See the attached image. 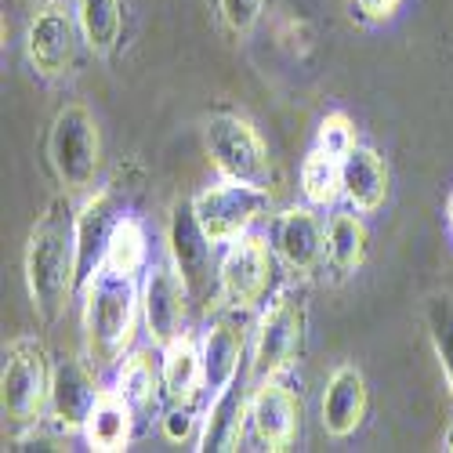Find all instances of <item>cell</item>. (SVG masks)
Here are the masks:
<instances>
[{"mask_svg":"<svg viewBox=\"0 0 453 453\" xmlns=\"http://www.w3.org/2000/svg\"><path fill=\"white\" fill-rule=\"evenodd\" d=\"M22 269H26V290H29L36 319L51 326L65 312L73 290L81 287V280H77V214L69 211V203L62 196H55L44 207V214L33 221Z\"/></svg>","mask_w":453,"mask_h":453,"instance_id":"6da1fadb","label":"cell"},{"mask_svg":"<svg viewBox=\"0 0 453 453\" xmlns=\"http://www.w3.org/2000/svg\"><path fill=\"white\" fill-rule=\"evenodd\" d=\"M84 290V349L95 366L120 363L134 342V326L142 316V287L134 276L98 265Z\"/></svg>","mask_w":453,"mask_h":453,"instance_id":"7a4b0ae2","label":"cell"},{"mask_svg":"<svg viewBox=\"0 0 453 453\" xmlns=\"http://www.w3.org/2000/svg\"><path fill=\"white\" fill-rule=\"evenodd\" d=\"M51 395V366L44 349L33 337H15L4 349V370H0V410L15 428H29L41 421Z\"/></svg>","mask_w":453,"mask_h":453,"instance_id":"3957f363","label":"cell"},{"mask_svg":"<svg viewBox=\"0 0 453 453\" xmlns=\"http://www.w3.org/2000/svg\"><path fill=\"white\" fill-rule=\"evenodd\" d=\"M48 160L69 193H84L95 185V174L102 167V134L88 105L73 102L58 109L48 134Z\"/></svg>","mask_w":453,"mask_h":453,"instance_id":"277c9868","label":"cell"},{"mask_svg":"<svg viewBox=\"0 0 453 453\" xmlns=\"http://www.w3.org/2000/svg\"><path fill=\"white\" fill-rule=\"evenodd\" d=\"M193 211L203 225V233L211 236V243L229 247L233 240L247 236L250 225L269 211V193H265V185H257V181L221 178L193 196Z\"/></svg>","mask_w":453,"mask_h":453,"instance_id":"5b68a950","label":"cell"},{"mask_svg":"<svg viewBox=\"0 0 453 453\" xmlns=\"http://www.w3.org/2000/svg\"><path fill=\"white\" fill-rule=\"evenodd\" d=\"M203 145L214 171L221 178L236 181H265L269 178V149L265 138L257 134V127L247 117L236 112H218L203 127Z\"/></svg>","mask_w":453,"mask_h":453,"instance_id":"8992f818","label":"cell"},{"mask_svg":"<svg viewBox=\"0 0 453 453\" xmlns=\"http://www.w3.org/2000/svg\"><path fill=\"white\" fill-rule=\"evenodd\" d=\"M305 337V301L297 290H280L257 319L254 334V377H280L294 366Z\"/></svg>","mask_w":453,"mask_h":453,"instance_id":"52a82bcc","label":"cell"},{"mask_svg":"<svg viewBox=\"0 0 453 453\" xmlns=\"http://www.w3.org/2000/svg\"><path fill=\"white\" fill-rule=\"evenodd\" d=\"M273 247L261 236H240L218 261V294L229 309H254L273 280Z\"/></svg>","mask_w":453,"mask_h":453,"instance_id":"ba28073f","label":"cell"},{"mask_svg":"<svg viewBox=\"0 0 453 453\" xmlns=\"http://www.w3.org/2000/svg\"><path fill=\"white\" fill-rule=\"evenodd\" d=\"M77 41H84L77 12H69L58 0H48L26 26V58L41 77L55 81L77 58Z\"/></svg>","mask_w":453,"mask_h":453,"instance_id":"9c48e42d","label":"cell"},{"mask_svg":"<svg viewBox=\"0 0 453 453\" xmlns=\"http://www.w3.org/2000/svg\"><path fill=\"white\" fill-rule=\"evenodd\" d=\"M185 301H188V283L174 269V261H157L153 269H145L142 280V323L149 342L157 349L171 345L181 337L185 326Z\"/></svg>","mask_w":453,"mask_h":453,"instance_id":"30bf717a","label":"cell"},{"mask_svg":"<svg viewBox=\"0 0 453 453\" xmlns=\"http://www.w3.org/2000/svg\"><path fill=\"white\" fill-rule=\"evenodd\" d=\"M273 250L294 276H312L326 265V225L316 207H287L273 221Z\"/></svg>","mask_w":453,"mask_h":453,"instance_id":"8fae6325","label":"cell"},{"mask_svg":"<svg viewBox=\"0 0 453 453\" xmlns=\"http://www.w3.org/2000/svg\"><path fill=\"white\" fill-rule=\"evenodd\" d=\"M167 250H171L174 269L188 283V294L203 297L207 287H211V250H214V243L203 233V225H200V218L193 211V200L171 207V218H167Z\"/></svg>","mask_w":453,"mask_h":453,"instance_id":"7c38bea8","label":"cell"},{"mask_svg":"<svg viewBox=\"0 0 453 453\" xmlns=\"http://www.w3.org/2000/svg\"><path fill=\"white\" fill-rule=\"evenodd\" d=\"M102 395V388L95 385V373L84 359H58L51 366V395H48V410H51V425L62 435L84 432V421L95 406V399Z\"/></svg>","mask_w":453,"mask_h":453,"instance_id":"4fadbf2b","label":"cell"},{"mask_svg":"<svg viewBox=\"0 0 453 453\" xmlns=\"http://www.w3.org/2000/svg\"><path fill=\"white\" fill-rule=\"evenodd\" d=\"M297 421H301L297 395L280 381V377H265L250 395V428H254V435L273 453H283L297 439Z\"/></svg>","mask_w":453,"mask_h":453,"instance_id":"5bb4252c","label":"cell"},{"mask_svg":"<svg viewBox=\"0 0 453 453\" xmlns=\"http://www.w3.org/2000/svg\"><path fill=\"white\" fill-rule=\"evenodd\" d=\"M319 418H323L326 435H334V439H349L359 432V425L366 418V377L359 366H352V363L334 366V373L326 377V388H323Z\"/></svg>","mask_w":453,"mask_h":453,"instance_id":"9a60e30c","label":"cell"},{"mask_svg":"<svg viewBox=\"0 0 453 453\" xmlns=\"http://www.w3.org/2000/svg\"><path fill=\"white\" fill-rule=\"evenodd\" d=\"M250 421V399L240 388V381H233L229 388H221L211 403V410L200 421V435H196V449L200 453H233L243 442Z\"/></svg>","mask_w":453,"mask_h":453,"instance_id":"2e32d148","label":"cell"},{"mask_svg":"<svg viewBox=\"0 0 453 453\" xmlns=\"http://www.w3.org/2000/svg\"><path fill=\"white\" fill-rule=\"evenodd\" d=\"M117 221H120V214H117V200H112L109 188H98V193H91L81 203V211H77V280H81V287L102 265L105 243H109Z\"/></svg>","mask_w":453,"mask_h":453,"instance_id":"e0dca14e","label":"cell"},{"mask_svg":"<svg viewBox=\"0 0 453 453\" xmlns=\"http://www.w3.org/2000/svg\"><path fill=\"white\" fill-rule=\"evenodd\" d=\"M342 196L352 211L373 214L388 196V164L370 145H356L342 160Z\"/></svg>","mask_w":453,"mask_h":453,"instance_id":"ac0fdd59","label":"cell"},{"mask_svg":"<svg viewBox=\"0 0 453 453\" xmlns=\"http://www.w3.org/2000/svg\"><path fill=\"white\" fill-rule=\"evenodd\" d=\"M134 406L117 392V388H105L98 399H95V406H91V413H88V421H84V439H88V446L95 449V453H120V449H127V442H131V432H134Z\"/></svg>","mask_w":453,"mask_h":453,"instance_id":"d6986e66","label":"cell"},{"mask_svg":"<svg viewBox=\"0 0 453 453\" xmlns=\"http://www.w3.org/2000/svg\"><path fill=\"white\" fill-rule=\"evenodd\" d=\"M200 352H203V385L211 395H218L221 388H229L236 381L240 356H243V330L229 319L211 323L200 342Z\"/></svg>","mask_w":453,"mask_h":453,"instance_id":"ffe728a7","label":"cell"},{"mask_svg":"<svg viewBox=\"0 0 453 453\" xmlns=\"http://www.w3.org/2000/svg\"><path fill=\"white\" fill-rule=\"evenodd\" d=\"M160 381L171 403H193L207 385H203V352L193 337H174L171 345H164L160 359Z\"/></svg>","mask_w":453,"mask_h":453,"instance_id":"44dd1931","label":"cell"},{"mask_svg":"<svg viewBox=\"0 0 453 453\" xmlns=\"http://www.w3.org/2000/svg\"><path fill=\"white\" fill-rule=\"evenodd\" d=\"M366 225L359 218V211H337L330 221H326V265L337 280L352 276L363 257H366Z\"/></svg>","mask_w":453,"mask_h":453,"instance_id":"7402d4cb","label":"cell"},{"mask_svg":"<svg viewBox=\"0 0 453 453\" xmlns=\"http://www.w3.org/2000/svg\"><path fill=\"white\" fill-rule=\"evenodd\" d=\"M77 12V26L84 44L95 55H109L120 44V29H124V4L120 0H73Z\"/></svg>","mask_w":453,"mask_h":453,"instance_id":"603a6c76","label":"cell"},{"mask_svg":"<svg viewBox=\"0 0 453 453\" xmlns=\"http://www.w3.org/2000/svg\"><path fill=\"white\" fill-rule=\"evenodd\" d=\"M112 388H117L134 406V413H145V410H153L164 381H160V370L153 366V359H149V352H131L120 363L117 385H112Z\"/></svg>","mask_w":453,"mask_h":453,"instance_id":"cb8c5ba5","label":"cell"},{"mask_svg":"<svg viewBox=\"0 0 453 453\" xmlns=\"http://www.w3.org/2000/svg\"><path fill=\"white\" fill-rule=\"evenodd\" d=\"M301 193L312 207H334L342 200V160L312 145V153L301 164Z\"/></svg>","mask_w":453,"mask_h":453,"instance_id":"d4e9b609","label":"cell"},{"mask_svg":"<svg viewBox=\"0 0 453 453\" xmlns=\"http://www.w3.org/2000/svg\"><path fill=\"white\" fill-rule=\"evenodd\" d=\"M145 254H149L145 225H142L138 218H127V214H124L117 225H112V236H109V243H105L102 265L134 276V273L145 265Z\"/></svg>","mask_w":453,"mask_h":453,"instance_id":"484cf974","label":"cell"},{"mask_svg":"<svg viewBox=\"0 0 453 453\" xmlns=\"http://www.w3.org/2000/svg\"><path fill=\"white\" fill-rule=\"evenodd\" d=\"M425 326H428L435 359L446 373V385L453 395V294H432L425 301Z\"/></svg>","mask_w":453,"mask_h":453,"instance_id":"4316f807","label":"cell"},{"mask_svg":"<svg viewBox=\"0 0 453 453\" xmlns=\"http://www.w3.org/2000/svg\"><path fill=\"white\" fill-rule=\"evenodd\" d=\"M356 124L345 117V112H326V117L319 120L316 127V149H323V153L345 160L352 149H356Z\"/></svg>","mask_w":453,"mask_h":453,"instance_id":"83f0119b","label":"cell"},{"mask_svg":"<svg viewBox=\"0 0 453 453\" xmlns=\"http://www.w3.org/2000/svg\"><path fill=\"white\" fill-rule=\"evenodd\" d=\"M218 12H221V22L229 26V33L236 36H247L261 12H265V0H218Z\"/></svg>","mask_w":453,"mask_h":453,"instance_id":"f1b7e54d","label":"cell"},{"mask_svg":"<svg viewBox=\"0 0 453 453\" xmlns=\"http://www.w3.org/2000/svg\"><path fill=\"white\" fill-rule=\"evenodd\" d=\"M200 421H203V418H196L193 403H174V406L164 413V435H167L171 442H188V439L200 435Z\"/></svg>","mask_w":453,"mask_h":453,"instance_id":"f546056e","label":"cell"},{"mask_svg":"<svg viewBox=\"0 0 453 453\" xmlns=\"http://www.w3.org/2000/svg\"><path fill=\"white\" fill-rule=\"evenodd\" d=\"M356 4H359V12H363L366 19L385 22V19H392V15L399 12L403 0H356Z\"/></svg>","mask_w":453,"mask_h":453,"instance_id":"4dcf8cb0","label":"cell"},{"mask_svg":"<svg viewBox=\"0 0 453 453\" xmlns=\"http://www.w3.org/2000/svg\"><path fill=\"white\" fill-rule=\"evenodd\" d=\"M446 225H449V236H453V188H449V196H446Z\"/></svg>","mask_w":453,"mask_h":453,"instance_id":"1f68e13d","label":"cell"},{"mask_svg":"<svg viewBox=\"0 0 453 453\" xmlns=\"http://www.w3.org/2000/svg\"><path fill=\"white\" fill-rule=\"evenodd\" d=\"M442 449L453 453V421H449V428H446V435H442Z\"/></svg>","mask_w":453,"mask_h":453,"instance_id":"d6a6232c","label":"cell"}]
</instances>
